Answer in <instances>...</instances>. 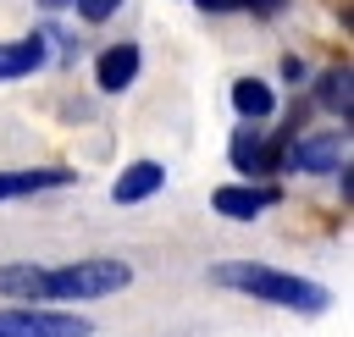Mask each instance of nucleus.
<instances>
[{
    "mask_svg": "<svg viewBox=\"0 0 354 337\" xmlns=\"http://www.w3.org/2000/svg\"><path fill=\"white\" fill-rule=\"evenodd\" d=\"M210 282L232 287V293H249L260 304H277V309H299V315H321L332 304V293L321 282L277 271V265H260V260H221V265H210Z\"/></svg>",
    "mask_w": 354,
    "mask_h": 337,
    "instance_id": "1",
    "label": "nucleus"
},
{
    "mask_svg": "<svg viewBox=\"0 0 354 337\" xmlns=\"http://www.w3.org/2000/svg\"><path fill=\"white\" fill-rule=\"evenodd\" d=\"M133 282V265L127 260H72V265H44V282H39V304L44 298H105V293H122Z\"/></svg>",
    "mask_w": 354,
    "mask_h": 337,
    "instance_id": "2",
    "label": "nucleus"
},
{
    "mask_svg": "<svg viewBox=\"0 0 354 337\" xmlns=\"http://www.w3.org/2000/svg\"><path fill=\"white\" fill-rule=\"evenodd\" d=\"M94 326L83 315H61V309H39V304H11L0 309V337H88Z\"/></svg>",
    "mask_w": 354,
    "mask_h": 337,
    "instance_id": "3",
    "label": "nucleus"
},
{
    "mask_svg": "<svg viewBox=\"0 0 354 337\" xmlns=\"http://www.w3.org/2000/svg\"><path fill=\"white\" fill-rule=\"evenodd\" d=\"M210 204H216V215H227V221H254L260 210L277 204V188H271V182H232V188H216Z\"/></svg>",
    "mask_w": 354,
    "mask_h": 337,
    "instance_id": "4",
    "label": "nucleus"
},
{
    "mask_svg": "<svg viewBox=\"0 0 354 337\" xmlns=\"http://www.w3.org/2000/svg\"><path fill=\"white\" fill-rule=\"evenodd\" d=\"M343 155H348V127H343V133L299 138V144H293V155H288V166H293V171H337V166H343Z\"/></svg>",
    "mask_w": 354,
    "mask_h": 337,
    "instance_id": "5",
    "label": "nucleus"
},
{
    "mask_svg": "<svg viewBox=\"0 0 354 337\" xmlns=\"http://www.w3.org/2000/svg\"><path fill=\"white\" fill-rule=\"evenodd\" d=\"M138 77V44H111V50H100V61H94V83L105 88V94H122L127 83Z\"/></svg>",
    "mask_w": 354,
    "mask_h": 337,
    "instance_id": "6",
    "label": "nucleus"
},
{
    "mask_svg": "<svg viewBox=\"0 0 354 337\" xmlns=\"http://www.w3.org/2000/svg\"><path fill=\"white\" fill-rule=\"evenodd\" d=\"M77 171L66 166H33V171H0V199H28V193H44V188H66Z\"/></svg>",
    "mask_w": 354,
    "mask_h": 337,
    "instance_id": "7",
    "label": "nucleus"
},
{
    "mask_svg": "<svg viewBox=\"0 0 354 337\" xmlns=\"http://www.w3.org/2000/svg\"><path fill=\"white\" fill-rule=\"evenodd\" d=\"M160 182H166V166H155V160H133V166L116 177L111 199H116V204H138V199H149Z\"/></svg>",
    "mask_w": 354,
    "mask_h": 337,
    "instance_id": "8",
    "label": "nucleus"
},
{
    "mask_svg": "<svg viewBox=\"0 0 354 337\" xmlns=\"http://www.w3.org/2000/svg\"><path fill=\"white\" fill-rule=\"evenodd\" d=\"M39 66H44V39H39V33L0 44V83H11V77H28V72H39Z\"/></svg>",
    "mask_w": 354,
    "mask_h": 337,
    "instance_id": "9",
    "label": "nucleus"
},
{
    "mask_svg": "<svg viewBox=\"0 0 354 337\" xmlns=\"http://www.w3.org/2000/svg\"><path fill=\"white\" fill-rule=\"evenodd\" d=\"M39 282H44V265H33V260H17V265H0V293H6V298H22V304H39Z\"/></svg>",
    "mask_w": 354,
    "mask_h": 337,
    "instance_id": "10",
    "label": "nucleus"
},
{
    "mask_svg": "<svg viewBox=\"0 0 354 337\" xmlns=\"http://www.w3.org/2000/svg\"><path fill=\"white\" fill-rule=\"evenodd\" d=\"M232 105H238V116L260 122V116H271V110H277V94H271L260 77H238V83H232Z\"/></svg>",
    "mask_w": 354,
    "mask_h": 337,
    "instance_id": "11",
    "label": "nucleus"
},
{
    "mask_svg": "<svg viewBox=\"0 0 354 337\" xmlns=\"http://www.w3.org/2000/svg\"><path fill=\"white\" fill-rule=\"evenodd\" d=\"M232 166L249 171V177L271 166V149H266V138H260L254 127H238V133H232Z\"/></svg>",
    "mask_w": 354,
    "mask_h": 337,
    "instance_id": "12",
    "label": "nucleus"
},
{
    "mask_svg": "<svg viewBox=\"0 0 354 337\" xmlns=\"http://www.w3.org/2000/svg\"><path fill=\"white\" fill-rule=\"evenodd\" d=\"M321 105H326L332 116H343V122H348V110H354V88H348V66H343V72H326V77H321Z\"/></svg>",
    "mask_w": 354,
    "mask_h": 337,
    "instance_id": "13",
    "label": "nucleus"
},
{
    "mask_svg": "<svg viewBox=\"0 0 354 337\" xmlns=\"http://www.w3.org/2000/svg\"><path fill=\"white\" fill-rule=\"evenodd\" d=\"M50 6H61V0H50ZM83 22H105V17H116L122 11V0H66Z\"/></svg>",
    "mask_w": 354,
    "mask_h": 337,
    "instance_id": "14",
    "label": "nucleus"
},
{
    "mask_svg": "<svg viewBox=\"0 0 354 337\" xmlns=\"http://www.w3.org/2000/svg\"><path fill=\"white\" fill-rule=\"evenodd\" d=\"M205 11H243V6H254V0H199Z\"/></svg>",
    "mask_w": 354,
    "mask_h": 337,
    "instance_id": "15",
    "label": "nucleus"
}]
</instances>
